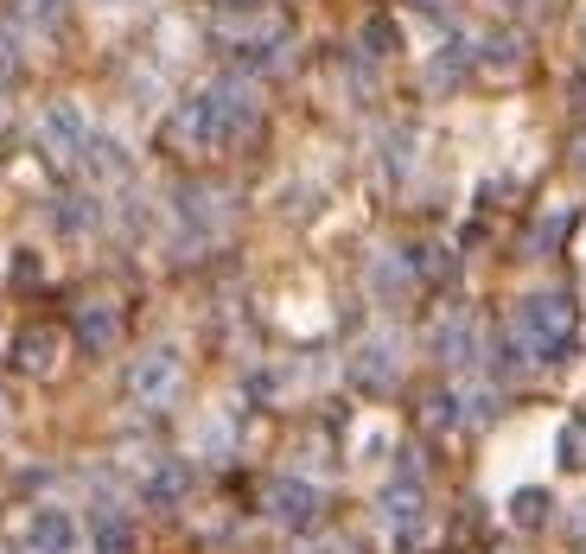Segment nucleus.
Masks as SVG:
<instances>
[{
  "label": "nucleus",
  "mask_w": 586,
  "mask_h": 554,
  "mask_svg": "<svg viewBox=\"0 0 586 554\" xmlns=\"http://www.w3.org/2000/svg\"><path fill=\"white\" fill-rule=\"evenodd\" d=\"M313 554H344V548H313Z\"/></svg>",
  "instance_id": "393cba45"
},
{
  "label": "nucleus",
  "mask_w": 586,
  "mask_h": 554,
  "mask_svg": "<svg viewBox=\"0 0 586 554\" xmlns=\"http://www.w3.org/2000/svg\"><path fill=\"white\" fill-rule=\"evenodd\" d=\"M268 516L281 529H313V516H319V491L306 478H274L268 484Z\"/></svg>",
  "instance_id": "423d86ee"
},
{
  "label": "nucleus",
  "mask_w": 586,
  "mask_h": 554,
  "mask_svg": "<svg viewBox=\"0 0 586 554\" xmlns=\"http://www.w3.org/2000/svg\"><path fill=\"white\" fill-rule=\"evenodd\" d=\"M96 223V204L90 198H64L58 204V230H90Z\"/></svg>",
  "instance_id": "6ab92c4d"
},
{
  "label": "nucleus",
  "mask_w": 586,
  "mask_h": 554,
  "mask_svg": "<svg viewBox=\"0 0 586 554\" xmlns=\"http://www.w3.org/2000/svg\"><path fill=\"white\" fill-rule=\"evenodd\" d=\"M516 523H542V516H548V491H516Z\"/></svg>",
  "instance_id": "aec40b11"
},
{
  "label": "nucleus",
  "mask_w": 586,
  "mask_h": 554,
  "mask_svg": "<svg viewBox=\"0 0 586 554\" xmlns=\"http://www.w3.org/2000/svg\"><path fill=\"white\" fill-rule=\"evenodd\" d=\"M211 26H217V39H230L243 51H268L274 39H281V20H274L268 7H223Z\"/></svg>",
  "instance_id": "39448f33"
},
{
  "label": "nucleus",
  "mask_w": 586,
  "mask_h": 554,
  "mask_svg": "<svg viewBox=\"0 0 586 554\" xmlns=\"http://www.w3.org/2000/svg\"><path fill=\"white\" fill-rule=\"evenodd\" d=\"M555 453H561V465H567V472H580V465H586V421H567V427H561Z\"/></svg>",
  "instance_id": "a211bd4d"
},
{
  "label": "nucleus",
  "mask_w": 586,
  "mask_h": 554,
  "mask_svg": "<svg viewBox=\"0 0 586 554\" xmlns=\"http://www.w3.org/2000/svg\"><path fill=\"white\" fill-rule=\"evenodd\" d=\"M0 121H7V96H0Z\"/></svg>",
  "instance_id": "a878e982"
},
{
  "label": "nucleus",
  "mask_w": 586,
  "mask_h": 554,
  "mask_svg": "<svg viewBox=\"0 0 586 554\" xmlns=\"http://www.w3.org/2000/svg\"><path fill=\"white\" fill-rule=\"evenodd\" d=\"M134 548V529L122 510H96V554H128Z\"/></svg>",
  "instance_id": "dca6fc26"
},
{
  "label": "nucleus",
  "mask_w": 586,
  "mask_h": 554,
  "mask_svg": "<svg viewBox=\"0 0 586 554\" xmlns=\"http://www.w3.org/2000/svg\"><path fill=\"white\" fill-rule=\"evenodd\" d=\"M434 351L446 357V363H472L478 357V338H472V319H440V332H434Z\"/></svg>",
  "instance_id": "4468645a"
},
{
  "label": "nucleus",
  "mask_w": 586,
  "mask_h": 554,
  "mask_svg": "<svg viewBox=\"0 0 586 554\" xmlns=\"http://www.w3.org/2000/svg\"><path fill=\"white\" fill-rule=\"evenodd\" d=\"M179 223H185L192 236H217V230H223V192H211V185L179 192Z\"/></svg>",
  "instance_id": "9d476101"
},
{
  "label": "nucleus",
  "mask_w": 586,
  "mask_h": 554,
  "mask_svg": "<svg viewBox=\"0 0 586 554\" xmlns=\"http://www.w3.org/2000/svg\"><path fill=\"white\" fill-rule=\"evenodd\" d=\"M574 166L586 172V134H580V141H574Z\"/></svg>",
  "instance_id": "5701e85b"
},
{
  "label": "nucleus",
  "mask_w": 586,
  "mask_h": 554,
  "mask_svg": "<svg viewBox=\"0 0 586 554\" xmlns=\"http://www.w3.org/2000/svg\"><path fill=\"white\" fill-rule=\"evenodd\" d=\"M580 39H586V26H580Z\"/></svg>",
  "instance_id": "bb28decb"
},
{
  "label": "nucleus",
  "mask_w": 586,
  "mask_h": 554,
  "mask_svg": "<svg viewBox=\"0 0 586 554\" xmlns=\"http://www.w3.org/2000/svg\"><path fill=\"white\" fill-rule=\"evenodd\" d=\"M115 332H122V319H115L109 300H90V306L77 313V344H83V351H109Z\"/></svg>",
  "instance_id": "9b49d317"
},
{
  "label": "nucleus",
  "mask_w": 586,
  "mask_h": 554,
  "mask_svg": "<svg viewBox=\"0 0 586 554\" xmlns=\"http://www.w3.org/2000/svg\"><path fill=\"white\" fill-rule=\"evenodd\" d=\"M71 548H77L71 510H32V523H26V554H71Z\"/></svg>",
  "instance_id": "0eeeda50"
},
{
  "label": "nucleus",
  "mask_w": 586,
  "mask_h": 554,
  "mask_svg": "<svg viewBox=\"0 0 586 554\" xmlns=\"http://www.w3.org/2000/svg\"><path fill=\"white\" fill-rule=\"evenodd\" d=\"M13 363H20V370H32V376H45L51 363H58V338H51L45 325H26V332L13 338Z\"/></svg>",
  "instance_id": "f8f14e48"
},
{
  "label": "nucleus",
  "mask_w": 586,
  "mask_h": 554,
  "mask_svg": "<svg viewBox=\"0 0 586 554\" xmlns=\"http://www.w3.org/2000/svg\"><path fill=\"white\" fill-rule=\"evenodd\" d=\"M574 102H580V109H586V71L574 77Z\"/></svg>",
  "instance_id": "4be33fe9"
},
{
  "label": "nucleus",
  "mask_w": 586,
  "mask_h": 554,
  "mask_svg": "<svg viewBox=\"0 0 586 554\" xmlns=\"http://www.w3.org/2000/svg\"><path fill=\"white\" fill-rule=\"evenodd\" d=\"M185 491H192V465H185V459H160L147 472V484H141V497H147L153 510H172Z\"/></svg>",
  "instance_id": "1a4fd4ad"
},
{
  "label": "nucleus",
  "mask_w": 586,
  "mask_h": 554,
  "mask_svg": "<svg viewBox=\"0 0 586 554\" xmlns=\"http://www.w3.org/2000/svg\"><path fill=\"white\" fill-rule=\"evenodd\" d=\"M255 115H262V102H255L249 83L243 77H217V83H204V90H192L179 102V115H172V141L211 153V147L243 141V134L255 128Z\"/></svg>",
  "instance_id": "f257e3e1"
},
{
  "label": "nucleus",
  "mask_w": 586,
  "mask_h": 554,
  "mask_svg": "<svg viewBox=\"0 0 586 554\" xmlns=\"http://www.w3.org/2000/svg\"><path fill=\"white\" fill-rule=\"evenodd\" d=\"M574 338H580V313L567 293H529L516 306V344L536 351L542 363H567L574 357Z\"/></svg>",
  "instance_id": "f03ea898"
},
{
  "label": "nucleus",
  "mask_w": 586,
  "mask_h": 554,
  "mask_svg": "<svg viewBox=\"0 0 586 554\" xmlns=\"http://www.w3.org/2000/svg\"><path fill=\"white\" fill-rule=\"evenodd\" d=\"M415 7H434V13H440V7H446V0H415Z\"/></svg>",
  "instance_id": "b1692460"
},
{
  "label": "nucleus",
  "mask_w": 586,
  "mask_h": 554,
  "mask_svg": "<svg viewBox=\"0 0 586 554\" xmlns=\"http://www.w3.org/2000/svg\"><path fill=\"white\" fill-rule=\"evenodd\" d=\"M13 13H20L26 26H39V32H58L64 13H71V0H13Z\"/></svg>",
  "instance_id": "f3484780"
},
{
  "label": "nucleus",
  "mask_w": 586,
  "mask_h": 554,
  "mask_svg": "<svg viewBox=\"0 0 586 554\" xmlns=\"http://www.w3.org/2000/svg\"><path fill=\"white\" fill-rule=\"evenodd\" d=\"M13 71H20V51H13V32L0 26V77H13Z\"/></svg>",
  "instance_id": "412c9836"
},
{
  "label": "nucleus",
  "mask_w": 586,
  "mask_h": 554,
  "mask_svg": "<svg viewBox=\"0 0 586 554\" xmlns=\"http://www.w3.org/2000/svg\"><path fill=\"white\" fill-rule=\"evenodd\" d=\"M83 141H90V115H83L71 96L45 102V115H39V147H45V160H83Z\"/></svg>",
  "instance_id": "7ed1b4c3"
},
{
  "label": "nucleus",
  "mask_w": 586,
  "mask_h": 554,
  "mask_svg": "<svg viewBox=\"0 0 586 554\" xmlns=\"http://www.w3.org/2000/svg\"><path fill=\"white\" fill-rule=\"evenodd\" d=\"M523 51H529L523 32H491V39H485V58H478V64L504 77V71H516V64H523Z\"/></svg>",
  "instance_id": "2eb2a0df"
},
{
  "label": "nucleus",
  "mask_w": 586,
  "mask_h": 554,
  "mask_svg": "<svg viewBox=\"0 0 586 554\" xmlns=\"http://www.w3.org/2000/svg\"><path fill=\"white\" fill-rule=\"evenodd\" d=\"M351 376H357V389H389L395 383V338H370L364 351L351 357Z\"/></svg>",
  "instance_id": "6e6552de"
},
{
  "label": "nucleus",
  "mask_w": 586,
  "mask_h": 554,
  "mask_svg": "<svg viewBox=\"0 0 586 554\" xmlns=\"http://www.w3.org/2000/svg\"><path fill=\"white\" fill-rule=\"evenodd\" d=\"M172 389H179V351L172 344H153V351L134 357V370H128V395L141 408H166L172 402Z\"/></svg>",
  "instance_id": "20e7f679"
},
{
  "label": "nucleus",
  "mask_w": 586,
  "mask_h": 554,
  "mask_svg": "<svg viewBox=\"0 0 586 554\" xmlns=\"http://www.w3.org/2000/svg\"><path fill=\"white\" fill-rule=\"evenodd\" d=\"M83 166H90V179H102V185L128 179V153L115 147L109 134H90V141H83Z\"/></svg>",
  "instance_id": "ddd939ff"
}]
</instances>
